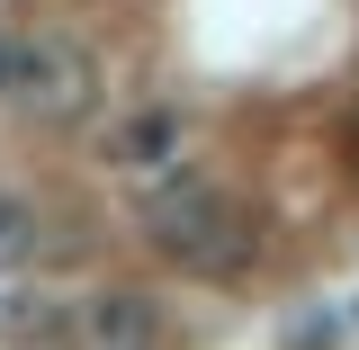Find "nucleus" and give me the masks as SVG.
Returning <instances> with one entry per match:
<instances>
[{
    "label": "nucleus",
    "mask_w": 359,
    "mask_h": 350,
    "mask_svg": "<svg viewBox=\"0 0 359 350\" xmlns=\"http://www.w3.org/2000/svg\"><path fill=\"white\" fill-rule=\"evenodd\" d=\"M18 108L27 117H45V126H72V117H90L99 108V63H90V45H72V36H45V45H27L18 54Z\"/></svg>",
    "instance_id": "nucleus-2"
},
{
    "label": "nucleus",
    "mask_w": 359,
    "mask_h": 350,
    "mask_svg": "<svg viewBox=\"0 0 359 350\" xmlns=\"http://www.w3.org/2000/svg\"><path fill=\"white\" fill-rule=\"evenodd\" d=\"M72 350H162V314L144 306V297H126V288H108V297L81 306Z\"/></svg>",
    "instance_id": "nucleus-3"
},
{
    "label": "nucleus",
    "mask_w": 359,
    "mask_h": 350,
    "mask_svg": "<svg viewBox=\"0 0 359 350\" xmlns=\"http://www.w3.org/2000/svg\"><path fill=\"white\" fill-rule=\"evenodd\" d=\"M9 81H18V45H0V90H9Z\"/></svg>",
    "instance_id": "nucleus-6"
},
{
    "label": "nucleus",
    "mask_w": 359,
    "mask_h": 350,
    "mask_svg": "<svg viewBox=\"0 0 359 350\" xmlns=\"http://www.w3.org/2000/svg\"><path fill=\"white\" fill-rule=\"evenodd\" d=\"M171 144H180L171 117H135V126H117L108 162H117V171H162V162H171Z\"/></svg>",
    "instance_id": "nucleus-4"
},
{
    "label": "nucleus",
    "mask_w": 359,
    "mask_h": 350,
    "mask_svg": "<svg viewBox=\"0 0 359 350\" xmlns=\"http://www.w3.org/2000/svg\"><path fill=\"white\" fill-rule=\"evenodd\" d=\"M144 234H153V252L189 278H243L252 252H261V224L252 207L216 189V180H171V189H153V207H144Z\"/></svg>",
    "instance_id": "nucleus-1"
},
{
    "label": "nucleus",
    "mask_w": 359,
    "mask_h": 350,
    "mask_svg": "<svg viewBox=\"0 0 359 350\" xmlns=\"http://www.w3.org/2000/svg\"><path fill=\"white\" fill-rule=\"evenodd\" d=\"M27 261H36V216H27V198L0 189V269H27Z\"/></svg>",
    "instance_id": "nucleus-5"
}]
</instances>
